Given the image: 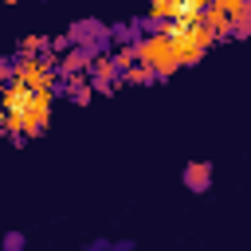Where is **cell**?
Wrapping results in <instances>:
<instances>
[{"label":"cell","instance_id":"6da1fadb","mask_svg":"<svg viewBox=\"0 0 251 251\" xmlns=\"http://www.w3.org/2000/svg\"><path fill=\"white\" fill-rule=\"evenodd\" d=\"M51 98L55 90H31L20 82L4 86V133L20 145L27 137H39L51 122Z\"/></svg>","mask_w":251,"mask_h":251},{"label":"cell","instance_id":"7a4b0ae2","mask_svg":"<svg viewBox=\"0 0 251 251\" xmlns=\"http://www.w3.org/2000/svg\"><path fill=\"white\" fill-rule=\"evenodd\" d=\"M133 55H137V63H145L157 78H169L173 71H180V67H184L180 47H176V39L169 35V27H165V24H149V27H145V35H137V39H133Z\"/></svg>","mask_w":251,"mask_h":251},{"label":"cell","instance_id":"3957f363","mask_svg":"<svg viewBox=\"0 0 251 251\" xmlns=\"http://www.w3.org/2000/svg\"><path fill=\"white\" fill-rule=\"evenodd\" d=\"M165 27H169V35H173V39H176V47H180L184 67L200 63V59L212 51V43L220 39V35L208 27V20H180V24H165Z\"/></svg>","mask_w":251,"mask_h":251},{"label":"cell","instance_id":"277c9868","mask_svg":"<svg viewBox=\"0 0 251 251\" xmlns=\"http://www.w3.org/2000/svg\"><path fill=\"white\" fill-rule=\"evenodd\" d=\"M90 82H94V90H114V86L122 82V63H118V55H102V51H94Z\"/></svg>","mask_w":251,"mask_h":251},{"label":"cell","instance_id":"5b68a950","mask_svg":"<svg viewBox=\"0 0 251 251\" xmlns=\"http://www.w3.org/2000/svg\"><path fill=\"white\" fill-rule=\"evenodd\" d=\"M180 184H184L188 192L204 196V192L212 188V165H208V161H192V165H184V169H180Z\"/></svg>","mask_w":251,"mask_h":251},{"label":"cell","instance_id":"8992f818","mask_svg":"<svg viewBox=\"0 0 251 251\" xmlns=\"http://www.w3.org/2000/svg\"><path fill=\"white\" fill-rule=\"evenodd\" d=\"M122 82H129V86H149V82H157V75L145 67V63H129V67H122Z\"/></svg>","mask_w":251,"mask_h":251},{"label":"cell","instance_id":"52a82bcc","mask_svg":"<svg viewBox=\"0 0 251 251\" xmlns=\"http://www.w3.org/2000/svg\"><path fill=\"white\" fill-rule=\"evenodd\" d=\"M20 247H24V235L12 231V235H8V251H20Z\"/></svg>","mask_w":251,"mask_h":251},{"label":"cell","instance_id":"ba28073f","mask_svg":"<svg viewBox=\"0 0 251 251\" xmlns=\"http://www.w3.org/2000/svg\"><path fill=\"white\" fill-rule=\"evenodd\" d=\"M247 8H251V0H247Z\"/></svg>","mask_w":251,"mask_h":251}]
</instances>
